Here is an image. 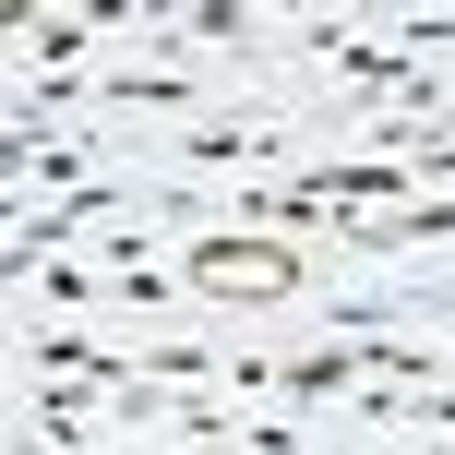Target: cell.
<instances>
[{
    "instance_id": "obj_1",
    "label": "cell",
    "mask_w": 455,
    "mask_h": 455,
    "mask_svg": "<svg viewBox=\"0 0 455 455\" xmlns=\"http://www.w3.org/2000/svg\"><path fill=\"white\" fill-rule=\"evenodd\" d=\"M180 288L192 299H264V312H299L312 299V251L275 240V228H204L180 251Z\"/></svg>"
},
{
    "instance_id": "obj_2",
    "label": "cell",
    "mask_w": 455,
    "mask_h": 455,
    "mask_svg": "<svg viewBox=\"0 0 455 455\" xmlns=\"http://www.w3.org/2000/svg\"><path fill=\"white\" fill-rule=\"evenodd\" d=\"M180 168H228V180H264V168H288V132H275V120H192V132H180Z\"/></svg>"
},
{
    "instance_id": "obj_3",
    "label": "cell",
    "mask_w": 455,
    "mask_h": 455,
    "mask_svg": "<svg viewBox=\"0 0 455 455\" xmlns=\"http://www.w3.org/2000/svg\"><path fill=\"white\" fill-rule=\"evenodd\" d=\"M84 96H108V108H204V72H192V60H120V72H96V84Z\"/></svg>"
}]
</instances>
